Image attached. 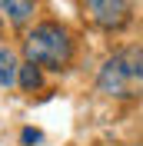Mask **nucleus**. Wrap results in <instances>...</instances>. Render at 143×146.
Returning a JSON list of instances; mask_svg holds the SVG:
<instances>
[{
  "mask_svg": "<svg viewBox=\"0 0 143 146\" xmlns=\"http://www.w3.org/2000/svg\"><path fill=\"white\" fill-rule=\"evenodd\" d=\"M136 0H83V13L100 30H123L133 17Z\"/></svg>",
  "mask_w": 143,
  "mask_h": 146,
  "instance_id": "7ed1b4c3",
  "label": "nucleus"
},
{
  "mask_svg": "<svg viewBox=\"0 0 143 146\" xmlns=\"http://www.w3.org/2000/svg\"><path fill=\"white\" fill-rule=\"evenodd\" d=\"M20 73V60L13 56V50L0 46V86H13Z\"/></svg>",
  "mask_w": 143,
  "mask_h": 146,
  "instance_id": "423d86ee",
  "label": "nucleus"
},
{
  "mask_svg": "<svg viewBox=\"0 0 143 146\" xmlns=\"http://www.w3.org/2000/svg\"><path fill=\"white\" fill-rule=\"evenodd\" d=\"M133 146H143V143H133Z\"/></svg>",
  "mask_w": 143,
  "mask_h": 146,
  "instance_id": "6e6552de",
  "label": "nucleus"
},
{
  "mask_svg": "<svg viewBox=\"0 0 143 146\" xmlns=\"http://www.w3.org/2000/svg\"><path fill=\"white\" fill-rule=\"evenodd\" d=\"M97 93L107 100H133L143 93V50L123 46L103 60L97 73Z\"/></svg>",
  "mask_w": 143,
  "mask_h": 146,
  "instance_id": "f257e3e1",
  "label": "nucleus"
},
{
  "mask_svg": "<svg viewBox=\"0 0 143 146\" xmlns=\"http://www.w3.org/2000/svg\"><path fill=\"white\" fill-rule=\"evenodd\" d=\"M20 139H23V143L30 146V143H40V139H43V136H40V129H30V126H27V129H23V133H20Z\"/></svg>",
  "mask_w": 143,
  "mask_h": 146,
  "instance_id": "0eeeda50",
  "label": "nucleus"
},
{
  "mask_svg": "<svg viewBox=\"0 0 143 146\" xmlns=\"http://www.w3.org/2000/svg\"><path fill=\"white\" fill-rule=\"evenodd\" d=\"M23 60L43 66V70H67L73 63V36L63 23L43 20L27 30L23 36Z\"/></svg>",
  "mask_w": 143,
  "mask_h": 146,
  "instance_id": "f03ea898",
  "label": "nucleus"
},
{
  "mask_svg": "<svg viewBox=\"0 0 143 146\" xmlns=\"http://www.w3.org/2000/svg\"><path fill=\"white\" fill-rule=\"evenodd\" d=\"M37 13V0H0V17L13 27H27Z\"/></svg>",
  "mask_w": 143,
  "mask_h": 146,
  "instance_id": "20e7f679",
  "label": "nucleus"
},
{
  "mask_svg": "<svg viewBox=\"0 0 143 146\" xmlns=\"http://www.w3.org/2000/svg\"><path fill=\"white\" fill-rule=\"evenodd\" d=\"M17 86L23 93H37L40 86H43V66L23 60V63H20V73H17Z\"/></svg>",
  "mask_w": 143,
  "mask_h": 146,
  "instance_id": "39448f33",
  "label": "nucleus"
}]
</instances>
